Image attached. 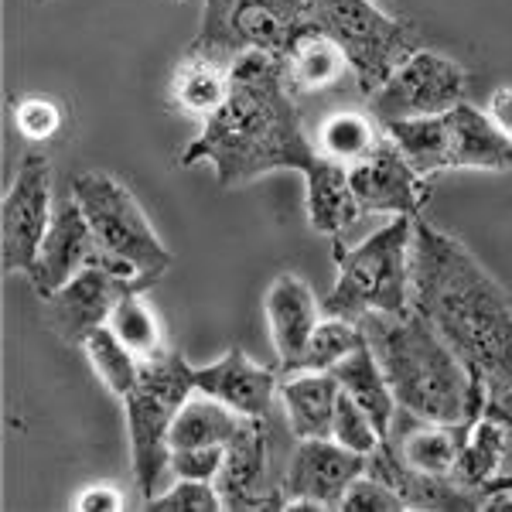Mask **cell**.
I'll return each mask as SVG.
<instances>
[{
  "instance_id": "obj_1",
  "label": "cell",
  "mask_w": 512,
  "mask_h": 512,
  "mask_svg": "<svg viewBox=\"0 0 512 512\" xmlns=\"http://www.w3.org/2000/svg\"><path fill=\"white\" fill-rule=\"evenodd\" d=\"M410 308L482 379L489 400L512 396V297L461 239L424 216L414 219Z\"/></svg>"
},
{
  "instance_id": "obj_2",
  "label": "cell",
  "mask_w": 512,
  "mask_h": 512,
  "mask_svg": "<svg viewBox=\"0 0 512 512\" xmlns=\"http://www.w3.org/2000/svg\"><path fill=\"white\" fill-rule=\"evenodd\" d=\"M212 164L222 188H236L274 171L318 168L321 154L304 134L294 93L284 79V59L243 55L233 65L226 103L202 120V134L181 151V168Z\"/></svg>"
},
{
  "instance_id": "obj_3",
  "label": "cell",
  "mask_w": 512,
  "mask_h": 512,
  "mask_svg": "<svg viewBox=\"0 0 512 512\" xmlns=\"http://www.w3.org/2000/svg\"><path fill=\"white\" fill-rule=\"evenodd\" d=\"M362 328L379 369H383L396 407L427 424H472L482 417L489 390L468 373L461 355L444 342V335L417 315H362Z\"/></svg>"
},
{
  "instance_id": "obj_4",
  "label": "cell",
  "mask_w": 512,
  "mask_h": 512,
  "mask_svg": "<svg viewBox=\"0 0 512 512\" xmlns=\"http://www.w3.org/2000/svg\"><path fill=\"white\" fill-rule=\"evenodd\" d=\"M410 246H414L410 216H393V222H386L352 250L335 239L338 280L321 301V315L359 321L373 311L379 315L410 311Z\"/></svg>"
},
{
  "instance_id": "obj_5",
  "label": "cell",
  "mask_w": 512,
  "mask_h": 512,
  "mask_svg": "<svg viewBox=\"0 0 512 512\" xmlns=\"http://www.w3.org/2000/svg\"><path fill=\"white\" fill-rule=\"evenodd\" d=\"M383 134L400 147L417 175L434 178L441 171H509L512 140L492 123L489 113L472 103H458L434 117L393 120Z\"/></svg>"
},
{
  "instance_id": "obj_6",
  "label": "cell",
  "mask_w": 512,
  "mask_h": 512,
  "mask_svg": "<svg viewBox=\"0 0 512 512\" xmlns=\"http://www.w3.org/2000/svg\"><path fill=\"white\" fill-rule=\"evenodd\" d=\"M304 31H311L308 0H205L198 35L185 55L229 69L253 52L287 59Z\"/></svg>"
},
{
  "instance_id": "obj_7",
  "label": "cell",
  "mask_w": 512,
  "mask_h": 512,
  "mask_svg": "<svg viewBox=\"0 0 512 512\" xmlns=\"http://www.w3.org/2000/svg\"><path fill=\"white\" fill-rule=\"evenodd\" d=\"M308 24L342 48L366 96H373L420 45L414 24L383 14L373 0H308Z\"/></svg>"
},
{
  "instance_id": "obj_8",
  "label": "cell",
  "mask_w": 512,
  "mask_h": 512,
  "mask_svg": "<svg viewBox=\"0 0 512 512\" xmlns=\"http://www.w3.org/2000/svg\"><path fill=\"white\" fill-rule=\"evenodd\" d=\"M192 393L195 366H188L185 355L168 352L161 359L140 362L137 386L123 396L134 478L144 499L158 492V478L171 461V424H175L181 403Z\"/></svg>"
},
{
  "instance_id": "obj_9",
  "label": "cell",
  "mask_w": 512,
  "mask_h": 512,
  "mask_svg": "<svg viewBox=\"0 0 512 512\" xmlns=\"http://www.w3.org/2000/svg\"><path fill=\"white\" fill-rule=\"evenodd\" d=\"M69 192L76 195V202L86 212L96 243L106 253L130 263L147 287H154L168 274L171 267L168 246L154 233L151 219H147V212L140 209V202L127 185H120L106 171H82V175L72 178Z\"/></svg>"
},
{
  "instance_id": "obj_10",
  "label": "cell",
  "mask_w": 512,
  "mask_h": 512,
  "mask_svg": "<svg viewBox=\"0 0 512 512\" xmlns=\"http://www.w3.org/2000/svg\"><path fill=\"white\" fill-rule=\"evenodd\" d=\"M465 69L451 62L448 55L431 52V48H417L403 65L373 96V117L379 127L393 120H414V117H434L451 106L465 103Z\"/></svg>"
},
{
  "instance_id": "obj_11",
  "label": "cell",
  "mask_w": 512,
  "mask_h": 512,
  "mask_svg": "<svg viewBox=\"0 0 512 512\" xmlns=\"http://www.w3.org/2000/svg\"><path fill=\"white\" fill-rule=\"evenodd\" d=\"M52 161L28 151L18 164L11 192L0 209V267L4 274H28L52 229Z\"/></svg>"
},
{
  "instance_id": "obj_12",
  "label": "cell",
  "mask_w": 512,
  "mask_h": 512,
  "mask_svg": "<svg viewBox=\"0 0 512 512\" xmlns=\"http://www.w3.org/2000/svg\"><path fill=\"white\" fill-rule=\"evenodd\" d=\"M369 458L355 454L335 437H308L297 441L280 478L284 509H338L359 475H366Z\"/></svg>"
},
{
  "instance_id": "obj_13",
  "label": "cell",
  "mask_w": 512,
  "mask_h": 512,
  "mask_svg": "<svg viewBox=\"0 0 512 512\" xmlns=\"http://www.w3.org/2000/svg\"><path fill=\"white\" fill-rule=\"evenodd\" d=\"M349 185L359 212H376V216L420 219L431 198V178L417 175L414 164L403 158L390 137L379 140V147L366 161L352 164Z\"/></svg>"
},
{
  "instance_id": "obj_14",
  "label": "cell",
  "mask_w": 512,
  "mask_h": 512,
  "mask_svg": "<svg viewBox=\"0 0 512 512\" xmlns=\"http://www.w3.org/2000/svg\"><path fill=\"white\" fill-rule=\"evenodd\" d=\"M270 417H246L243 431L226 444V461L216 475L222 509L229 512H260L284 509L280 485L270 482Z\"/></svg>"
},
{
  "instance_id": "obj_15",
  "label": "cell",
  "mask_w": 512,
  "mask_h": 512,
  "mask_svg": "<svg viewBox=\"0 0 512 512\" xmlns=\"http://www.w3.org/2000/svg\"><path fill=\"white\" fill-rule=\"evenodd\" d=\"M140 294L134 284L106 274L103 267H86L52 297H45L48 328L69 345H86L89 335L110 325V315L120 297Z\"/></svg>"
},
{
  "instance_id": "obj_16",
  "label": "cell",
  "mask_w": 512,
  "mask_h": 512,
  "mask_svg": "<svg viewBox=\"0 0 512 512\" xmlns=\"http://www.w3.org/2000/svg\"><path fill=\"white\" fill-rule=\"evenodd\" d=\"M96 253H99V243H96L93 229H89L86 212H82V205L76 202V195H69L59 209H55L52 229H48L45 243H41L35 263H31V270H28V280H31V287H35V294L41 301L52 297L76 274L93 267Z\"/></svg>"
},
{
  "instance_id": "obj_17",
  "label": "cell",
  "mask_w": 512,
  "mask_h": 512,
  "mask_svg": "<svg viewBox=\"0 0 512 512\" xmlns=\"http://www.w3.org/2000/svg\"><path fill=\"white\" fill-rule=\"evenodd\" d=\"M195 390L216 396L243 417H270L280 396V369L256 366L243 349H229L212 366H195Z\"/></svg>"
},
{
  "instance_id": "obj_18",
  "label": "cell",
  "mask_w": 512,
  "mask_h": 512,
  "mask_svg": "<svg viewBox=\"0 0 512 512\" xmlns=\"http://www.w3.org/2000/svg\"><path fill=\"white\" fill-rule=\"evenodd\" d=\"M263 311H267L270 338H274L277 349V369L284 376L297 362V355L304 352L318 321L325 318L321 301L308 287V280H301L297 274H280L263 297Z\"/></svg>"
},
{
  "instance_id": "obj_19",
  "label": "cell",
  "mask_w": 512,
  "mask_h": 512,
  "mask_svg": "<svg viewBox=\"0 0 512 512\" xmlns=\"http://www.w3.org/2000/svg\"><path fill=\"white\" fill-rule=\"evenodd\" d=\"M512 472V424L499 400H489L482 417L472 420L465 448L454 465V482L472 492H485L495 478Z\"/></svg>"
},
{
  "instance_id": "obj_20",
  "label": "cell",
  "mask_w": 512,
  "mask_h": 512,
  "mask_svg": "<svg viewBox=\"0 0 512 512\" xmlns=\"http://www.w3.org/2000/svg\"><path fill=\"white\" fill-rule=\"evenodd\" d=\"M414 420L410 431H390L386 437V448L396 454L403 468L420 475L434 478H454V465H458V454L465 448V437L472 424H427V420Z\"/></svg>"
},
{
  "instance_id": "obj_21",
  "label": "cell",
  "mask_w": 512,
  "mask_h": 512,
  "mask_svg": "<svg viewBox=\"0 0 512 512\" xmlns=\"http://www.w3.org/2000/svg\"><path fill=\"white\" fill-rule=\"evenodd\" d=\"M338 396H342V383L335 379V373L280 376V403H284L287 427H291L297 441L332 437Z\"/></svg>"
},
{
  "instance_id": "obj_22",
  "label": "cell",
  "mask_w": 512,
  "mask_h": 512,
  "mask_svg": "<svg viewBox=\"0 0 512 512\" xmlns=\"http://www.w3.org/2000/svg\"><path fill=\"white\" fill-rule=\"evenodd\" d=\"M304 198H308V219L311 229L321 236L338 239L345 226H352L362 216L359 205H355L352 185H349V168L321 158L315 171L304 175Z\"/></svg>"
},
{
  "instance_id": "obj_23",
  "label": "cell",
  "mask_w": 512,
  "mask_h": 512,
  "mask_svg": "<svg viewBox=\"0 0 512 512\" xmlns=\"http://www.w3.org/2000/svg\"><path fill=\"white\" fill-rule=\"evenodd\" d=\"M328 373H335V379L342 383V390L349 393L369 417H373L379 437L386 441L393 431V420H396V410L400 407H396L390 383H386V376H383V369H379L369 342H362L359 349L345 355V359L338 362L335 369H328Z\"/></svg>"
},
{
  "instance_id": "obj_24",
  "label": "cell",
  "mask_w": 512,
  "mask_h": 512,
  "mask_svg": "<svg viewBox=\"0 0 512 512\" xmlns=\"http://www.w3.org/2000/svg\"><path fill=\"white\" fill-rule=\"evenodd\" d=\"M345 72H352L345 52L332 38L318 35V31H304L284 59V79L294 96L335 86V82L345 79Z\"/></svg>"
},
{
  "instance_id": "obj_25",
  "label": "cell",
  "mask_w": 512,
  "mask_h": 512,
  "mask_svg": "<svg viewBox=\"0 0 512 512\" xmlns=\"http://www.w3.org/2000/svg\"><path fill=\"white\" fill-rule=\"evenodd\" d=\"M246 417L219 403L216 396L195 390L181 403L171 424V448H202V444H229L243 431Z\"/></svg>"
},
{
  "instance_id": "obj_26",
  "label": "cell",
  "mask_w": 512,
  "mask_h": 512,
  "mask_svg": "<svg viewBox=\"0 0 512 512\" xmlns=\"http://www.w3.org/2000/svg\"><path fill=\"white\" fill-rule=\"evenodd\" d=\"M383 137L386 134H379V123L369 117V113L338 110L318 127L315 147H318L321 158L342 164V168H352V164L366 161Z\"/></svg>"
},
{
  "instance_id": "obj_27",
  "label": "cell",
  "mask_w": 512,
  "mask_h": 512,
  "mask_svg": "<svg viewBox=\"0 0 512 512\" xmlns=\"http://www.w3.org/2000/svg\"><path fill=\"white\" fill-rule=\"evenodd\" d=\"M229 79H233V69H229V65L185 55L175 72V79H171V93H175V103L181 110L209 120L212 113L226 103Z\"/></svg>"
},
{
  "instance_id": "obj_28",
  "label": "cell",
  "mask_w": 512,
  "mask_h": 512,
  "mask_svg": "<svg viewBox=\"0 0 512 512\" xmlns=\"http://www.w3.org/2000/svg\"><path fill=\"white\" fill-rule=\"evenodd\" d=\"M110 328L117 332V338L127 345L130 352L137 355L140 362H151V359H161L168 355L171 349L164 345V328L158 315L147 308L144 294H127L117 301L110 315Z\"/></svg>"
},
{
  "instance_id": "obj_29",
  "label": "cell",
  "mask_w": 512,
  "mask_h": 512,
  "mask_svg": "<svg viewBox=\"0 0 512 512\" xmlns=\"http://www.w3.org/2000/svg\"><path fill=\"white\" fill-rule=\"evenodd\" d=\"M362 342H366V335H362V328L355 325V321L321 318L318 328L308 338V345H304V352L297 355V362L287 369L284 376H291V373H328V369H335L345 355L359 349Z\"/></svg>"
},
{
  "instance_id": "obj_30",
  "label": "cell",
  "mask_w": 512,
  "mask_h": 512,
  "mask_svg": "<svg viewBox=\"0 0 512 512\" xmlns=\"http://www.w3.org/2000/svg\"><path fill=\"white\" fill-rule=\"evenodd\" d=\"M82 349H86L89 362H93L96 376L106 383V390L117 393L120 400L137 386V379H140V359L127 349V345L120 342L117 332H113L110 325L89 335V342L82 345Z\"/></svg>"
},
{
  "instance_id": "obj_31",
  "label": "cell",
  "mask_w": 512,
  "mask_h": 512,
  "mask_svg": "<svg viewBox=\"0 0 512 512\" xmlns=\"http://www.w3.org/2000/svg\"><path fill=\"white\" fill-rule=\"evenodd\" d=\"M332 437L338 444H345L349 451L366 454V458L379 448V444H383V437H379L373 417H369L366 410H362L345 390H342V396H338V403H335Z\"/></svg>"
},
{
  "instance_id": "obj_32",
  "label": "cell",
  "mask_w": 512,
  "mask_h": 512,
  "mask_svg": "<svg viewBox=\"0 0 512 512\" xmlns=\"http://www.w3.org/2000/svg\"><path fill=\"white\" fill-rule=\"evenodd\" d=\"M144 506L154 512H216V509H222V495L216 489V482L178 478L168 492L151 495Z\"/></svg>"
},
{
  "instance_id": "obj_33",
  "label": "cell",
  "mask_w": 512,
  "mask_h": 512,
  "mask_svg": "<svg viewBox=\"0 0 512 512\" xmlns=\"http://www.w3.org/2000/svg\"><path fill=\"white\" fill-rule=\"evenodd\" d=\"M338 509L342 512H403L407 502H403V495L396 492L390 482L366 472L349 485V492H345Z\"/></svg>"
},
{
  "instance_id": "obj_34",
  "label": "cell",
  "mask_w": 512,
  "mask_h": 512,
  "mask_svg": "<svg viewBox=\"0 0 512 512\" xmlns=\"http://www.w3.org/2000/svg\"><path fill=\"white\" fill-rule=\"evenodd\" d=\"M222 461H226V444H202V448H171L168 468L175 472V478L216 482Z\"/></svg>"
},
{
  "instance_id": "obj_35",
  "label": "cell",
  "mask_w": 512,
  "mask_h": 512,
  "mask_svg": "<svg viewBox=\"0 0 512 512\" xmlns=\"http://www.w3.org/2000/svg\"><path fill=\"white\" fill-rule=\"evenodd\" d=\"M14 120H18V130L28 140H48V137L59 134L62 110L45 96H28L14 106Z\"/></svg>"
},
{
  "instance_id": "obj_36",
  "label": "cell",
  "mask_w": 512,
  "mask_h": 512,
  "mask_svg": "<svg viewBox=\"0 0 512 512\" xmlns=\"http://www.w3.org/2000/svg\"><path fill=\"white\" fill-rule=\"evenodd\" d=\"M79 512H120L123 509V499L113 485H96V489H86L72 502Z\"/></svg>"
},
{
  "instance_id": "obj_37",
  "label": "cell",
  "mask_w": 512,
  "mask_h": 512,
  "mask_svg": "<svg viewBox=\"0 0 512 512\" xmlns=\"http://www.w3.org/2000/svg\"><path fill=\"white\" fill-rule=\"evenodd\" d=\"M489 117L512 140V86H499L489 96Z\"/></svg>"
},
{
  "instance_id": "obj_38",
  "label": "cell",
  "mask_w": 512,
  "mask_h": 512,
  "mask_svg": "<svg viewBox=\"0 0 512 512\" xmlns=\"http://www.w3.org/2000/svg\"><path fill=\"white\" fill-rule=\"evenodd\" d=\"M509 424H512V414H509ZM492 492H509V495H512V472H509V475H502V478H495L489 489L482 492V499H485V495H492Z\"/></svg>"
}]
</instances>
